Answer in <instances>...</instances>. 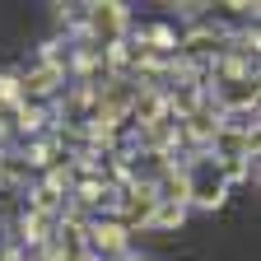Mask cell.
<instances>
[{"label":"cell","mask_w":261,"mask_h":261,"mask_svg":"<svg viewBox=\"0 0 261 261\" xmlns=\"http://www.w3.org/2000/svg\"><path fill=\"white\" fill-rule=\"evenodd\" d=\"M154 205H159V191H154V182H136V187H130V191L121 196V228H126V224H149Z\"/></svg>","instance_id":"obj_1"},{"label":"cell","mask_w":261,"mask_h":261,"mask_svg":"<svg viewBox=\"0 0 261 261\" xmlns=\"http://www.w3.org/2000/svg\"><path fill=\"white\" fill-rule=\"evenodd\" d=\"M89 28H93V38L98 42H121V28H126V10L121 5H93V14H89Z\"/></svg>","instance_id":"obj_2"},{"label":"cell","mask_w":261,"mask_h":261,"mask_svg":"<svg viewBox=\"0 0 261 261\" xmlns=\"http://www.w3.org/2000/svg\"><path fill=\"white\" fill-rule=\"evenodd\" d=\"M89 243H93L98 252H121V247H126V228H121L117 219L93 224V228H89Z\"/></svg>","instance_id":"obj_3"},{"label":"cell","mask_w":261,"mask_h":261,"mask_svg":"<svg viewBox=\"0 0 261 261\" xmlns=\"http://www.w3.org/2000/svg\"><path fill=\"white\" fill-rule=\"evenodd\" d=\"M61 80H65L61 65H42V70H33V75H28V80H19V84H23V93H51Z\"/></svg>","instance_id":"obj_4"},{"label":"cell","mask_w":261,"mask_h":261,"mask_svg":"<svg viewBox=\"0 0 261 261\" xmlns=\"http://www.w3.org/2000/svg\"><path fill=\"white\" fill-rule=\"evenodd\" d=\"M182 219H187V205H182V201H159V205H154V215H149V224H154V228H177Z\"/></svg>","instance_id":"obj_5"},{"label":"cell","mask_w":261,"mask_h":261,"mask_svg":"<svg viewBox=\"0 0 261 261\" xmlns=\"http://www.w3.org/2000/svg\"><path fill=\"white\" fill-rule=\"evenodd\" d=\"M47 228H51V215H33V210L23 215V238H28V243H47V238H51Z\"/></svg>","instance_id":"obj_6"},{"label":"cell","mask_w":261,"mask_h":261,"mask_svg":"<svg viewBox=\"0 0 261 261\" xmlns=\"http://www.w3.org/2000/svg\"><path fill=\"white\" fill-rule=\"evenodd\" d=\"M145 42H149V51H173V47H177V38H173V33L163 28V23L145 33Z\"/></svg>","instance_id":"obj_7"},{"label":"cell","mask_w":261,"mask_h":261,"mask_svg":"<svg viewBox=\"0 0 261 261\" xmlns=\"http://www.w3.org/2000/svg\"><path fill=\"white\" fill-rule=\"evenodd\" d=\"M19 126L23 130H38L42 126V108H19Z\"/></svg>","instance_id":"obj_8"},{"label":"cell","mask_w":261,"mask_h":261,"mask_svg":"<svg viewBox=\"0 0 261 261\" xmlns=\"http://www.w3.org/2000/svg\"><path fill=\"white\" fill-rule=\"evenodd\" d=\"M80 261H93V256H80Z\"/></svg>","instance_id":"obj_9"}]
</instances>
